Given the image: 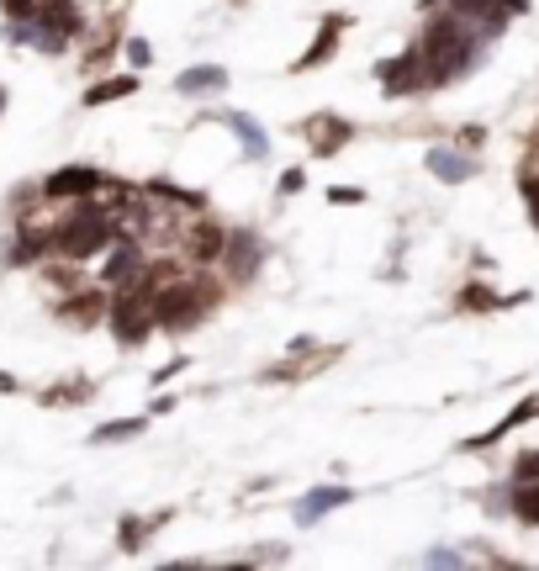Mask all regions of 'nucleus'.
I'll return each mask as SVG.
<instances>
[{"label": "nucleus", "mask_w": 539, "mask_h": 571, "mask_svg": "<svg viewBox=\"0 0 539 571\" xmlns=\"http://www.w3.org/2000/svg\"><path fill=\"white\" fill-rule=\"evenodd\" d=\"M513 513H518V519H524V524H539V482H518Z\"/></svg>", "instance_id": "f8f14e48"}, {"label": "nucleus", "mask_w": 539, "mask_h": 571, "mask_svg": "<svg viewBox=\"0 0 539 571\" xmlns=\"http://www.w3.org/2000/svg\"><path fill=\"white\" fill-rule=\"evenodd\" d=\"M307 138H312V149H318V154H333V149H344V143H349V127L333 122V117H318L307 127Z\"/></svg>", "instance_id": "6e6552de"}, {"label": "nucleus", "mask_w": 539, "mask_h": 571, "mask_svg": "<svg viewBox=\"0 0 539 571\" xmlns=\"http://www.w3.org/2000/svg\"><path fill=\"white\" fill-rule=\"evenodd\" d=\"M233 127H238V138L249 143V154H265V138H259V127H254V122H244V117H233Z\"/></svg>", "instance_id": "a211bd4d"}, {"label": "nucleus", "mask_w": 539, "mask_h": 571, "mask_svg": "<svg viewBox=\"0 0 539 571\" xmlns=\"http://www.w3.org/2000/svg\"><path fill=\"white\" fill-rule=\"evenodd\" d=\"M333 503H344V492H339V487H323V492H312L307 503L296 508V519H302V524H312V519H318L323 508H333Z\"/></svg>", "instance_id": "9b49d317"}, {"label": "nucleus", "mask_w": 539, "mask_h": 571, "mask_svg": "<svg viewBox=\"0 0 539 571\" xmlns=\"http://www.w3.org/2000/svg\"><path fill=\"white\" fill-rule=\"evenodd\" d=\"M185 254H191L196 265H217L222 254H228V233H222L217 223H196L191 233H185Z\"/></svg>", "instance_id": "423d86ee"}, {"label": "nucleus", "mask_w": 539, "mask_h": 571, "mask_svg": "<svg viewBox=\"0 0 539 571\" xmlns=\"http://www.w3.org/2000/svg\"><path fill=\"white\" fill-rule=\"evenodd\" d=\"M328 201H339V207H355L360 191H355V186H339V191H328Z\"/></svg>", "instance_id": "412c9836"}, {"label": "nucleus", "mask_w": 539, "mask_h": 571, "mask_svg": "<svg viewBox=\"0 0 539 571\" xmlns=\"http://www.w3.org/2000/svg\"><path fill=\"white\" fill-rule=\"evenodd\" d=\"M228 275L233 281H249V275L259 270V238H249V233H238V238H228Z\"/></svg>", "instance_id": "0eeeda50"}, {"label": "nucleus", "mask_w": 539, "mask_h": 571, "mask_svg": "<svg viewBox=\"0 0 539 571\" xmlns=\"http://www.w3.org/2000/svg\"><path fill=\"white\" fill-rule=\"evenodd\" d=\"M138 80L133 75H117V80H96L85 90V106H106V101H122V96H133Z\"/></svg>", "instance_id": "1a4fd4ad"}, {"label": "nucleus", "mask_w": 539, "mask_h": 571, "mask_svg": "<svg viewBox=\"0 0 539 571\" xmlns=\"http://www.w3.org/2000/svg\"><path fill=\"white\" fill-rule=\"evenodd\" d=\"M281 191H286V196L302 191V170H286V175H281Z\"/></svg>", "instance_id": "5701e85b"}, {"label": "nucleus", "mask_w": 539, "mask_h": 571, "mask_svg": "<svg viewBox=\"0 0 539 571\" xmlns=\"http://www.w3.org/2000/svg\"><path fill=\"white\" fill-rule=\"evenodd\" d=\"M217 85H222V69H191V75L180 80V90H191V96L196 90H217Z\"/></svg>", "instance_id": "2eb2a0df"}, {"label": "nucleus", "mask_w": 539, "mask_h": 571, "mask_svg": "<svg viewBox=\"0 0 539 571\" xmlns=\"http://www.w3.org/2000/svg\"><path fill=\"white\" fill-rule=\"evenodd\" d=\"M143 434V418H127V423H101L96 429V445H117V439H133Z\"/></svg>", "instance_id": "4468645a"}, {"label": "nucleus", "mask_w": 539, "mask_h": 571, "mask_svg": "<svg viewBox=\"0 0 539 571\" xmlns=\"http://www.w3.org/2000/svg\"><path fill=\"white\" fill-rule=\"evenodd\" d=\"M106 312H111V302H106V291H101V286H74L69 297L59 302V318H64V323H74V328L101 323Z\"/></svg>", "instance_id": "20e7f679"}, {"label": "nucleus", "mask_w": 539, "mask_h": 571, "mask_svg": "<svg viewBox=\"0 0 539 571\" xmlns=\"http://www.w3.org/2000/svg\"><path fill=\"white\" fill-rule=\"evenodd\" d=\"M127 59H133V64H148V43L133 38V43H127Z\"/></svg>", "instance_id": "4be33fe9"}, {"label": "nucleus", "mask_w": 539, "mask_h": 571, "mask_svg": "<svg viewBox=\"0 0 539 571\" xmlns=\"http://www.w3.org/2000/svg\"><path fill=\"white\" fill-rule=\"evenodd\" d=\"M513 482H539V450H529V455L513 466Z\"/></svg>", "instance_id": "6ab92c4d"}, {"label": "nucleus", "mask_w": 539, "mask_h": 571, "mask_svg": "<svg viewBox=\"0 0 539 571\" xmlns=\"http://www.w3.org/2000/svg\"><path fill=\"white\" fill-rule=\"evenodd\" d=\"M460 307H471V312H487V307H497V297H492V291H481V286H471L466 297H460Z\"/></svg>", "instance_id": "aec40b11"}, {"label": "nucleus", "mask_w": 539, "mask_h": 571, "mask_svg": "<svg viewBox=\"0 0 539 571\" xmlns=\"http://www.w3.org/2000/svg\"><path fill=\"white\" fill-rule=\"evenodd\" d=\"M159 519H122V550H138L143 545V534L154 529Z\"/></svg>", "instance_id": "dca6fc26"}, {"label": "nucleus", "mask_w": 539, "mask_h": 571, "mask_svg": "<svg viewBox=\"0 0 539 571\" xmlns=\"http://www.w3.org/2000/svg\"><path fill=\"white\" fill-rule=\"evenodd\" d=\"M90 397V381H64V386H48L43 392V408H59V402H85Z\"/></svg>", "instance_id": "ddd939ff"}, {"label": "nucleus", "mask_w": 539, "mask_h": 571, "mask_svg": "<svg viewBox=\"0 0 539 571\" xmlns=\"http://www.w3.org/2000/svg\"><path fill=\"white\" fill-rule=\"evenodd\" d=\"M101 186H106L101 170H90V164H69V170L43 180V201H85V196H96Z\"/></svg>", "instance_id": "7ed1b4c3"}, {"label": "nucleus", "mask_w": 539, "mask_h": 571, "mask_svg": "<svg viewBox=\"0 0 539 571\" xmlns=\"http://www.w3.org/2000/svg\"><path fill=\"white\" fill-rule=\"evenodd\" d=\"M212 307V291H201L196 281H170V286H159L154 291V323L159 328H185L191 318H201V312Z\"/></svg>", "instance_id": "f03ea898"}, {"label": "nucleus", "mask_w": 539, "mask_h": 571, "mask_svg": "<svg viewBox=\"0 0 539 571\" xmlns=\"http://www.w3.org/2000/svg\"><path fill=\"white\" fill-rule=\"evenodd\" d=\"M429 170H434L439 180H466V175H471V164H466V159H455L450 149H439V154H429Z\"/></svg>", "instance_id": "9d476101"}, {"label": "nucleus", "mask_w": 539, "mask_h": 571, "mask_svg": "<svg viewBox=\"0 0 539 571\" xmlns=\"http://www.w3.org/2000/svg\"><path fill=\"white\" fill-rule=\"evenodd\" d=\"M0 392H16V376H6V371H0Z\"/></svg>", "instance_id": "b1692460"}, {"label": "nucleus", "mask_w": 539, "mask_h": 571, "mask_svg": "<svg viewBox=\"0 0 539 571\" xmlns=\"http://www.w3.org/2000/svg\"><path fill=\"white\" fill-rule=\"evenodd\" d=\"M418 53H423V64H429L434 85L455 80L460 69H471V59H476V27L450 11L444 22H429V32L418 38Z\"/></svg>", "instance_id": "f257e3e1"}, {"label": "nucleus", "mask_w": 539, "mask_h": 571, "mask_svg": "<svg viewBox=\"0 0 539 571\" xmlns=\"http://www.w3.org/2000/svg\"><path fill=\"white\" fill-rule=\"evenodd\" d=\"M143 270H148L143 265V244L138 238H117V244H111V260L101 265V281L106 286H133Z\"/></svg>", "instance_id": "39448f33"}, {"label": "nucleus", "mask_w": 539, "mask_h": 571, "mask_svg": "<svg viewBox=\"0 0 539 571\" xmlns=\"http://www.w3.org/2000/svg\"><path fill=\"white\" fill-rule=\"evenodd\" d=\"M333 43H339V22H328V27H323V38H318V48H312L307 59H302V69H312V64H323Z\"/></svg>", "instance_id": "f3484780"}]
</instances>
